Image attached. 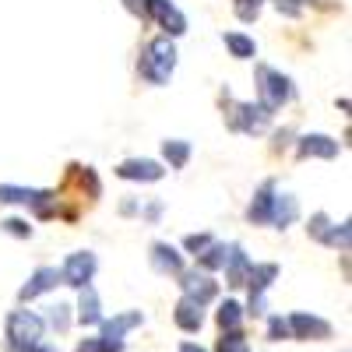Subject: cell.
Segmentation results:
<instances>
[{
    "mask_svg": "<svg viewBox=\"0 0 352 352\" xmlns=\"http://www.w3.org/2000/svg\"><path fill=\"white\" fill-rule=\"evenodd\" d=\"M4 335H8V349L11 352H32L46 342V324L43 317L32 314V310H11L8 314V324H4Z\"/></svg>",
    "mask_w": 352,
    "mask_h": 352,
    "instance_id": "obj_1",
    "label": "cell"
},
{
    "mask_svg": "<svg viewBox=\"0 0 352 352\" xmlns=\"http://www.w3.org/2000/svg\"><path fill=\"white\" fill-rule=\"evenodd\" d=\"M138 71H141V78L148 85H166L173 78V71H176V43L166 39V36L152 39L148 46L141 50Z\"/></svg>",
    "mask_w": 352,
    "mask_h": 352,
    "instance_id": "obj_2",
    "label": "cell"
},
{
    "mask_svg": "<svg viewBox=\"0 0 352 352\" xmlns=\"http://www.w3.org/2000/svg\"><path fill=\"white\" fill-rule=\"evenodd\" d=\"M254 78H257V96H261V106L275 113L282 106H289L292 99H296V85H292L289 74L268 67V64H257L254 67Z\"/></svg>",
    "mask_w": 352,
    "mask_h": 352,
    "instance_id": "obj_3",
    "label": "cell"
},
{
    "mask_svg": "<svg viewBox=\"0 0 352 352\" xmlns=\"http://www.w3.org/2000/svg\"><path fill=\"white\" fill-rule=\"evenodd\" d=\"M222 109H226V124L236 134H264L272 127V113L261 102H232L229 92H222Z\"/></svg>",
    "mask_w": 352,
    "mask_h": 352,
    "instance_id": "obj_4",
    "label": "cell"
},
{
    "mask_svg": "<svg viewBox=\"0 0 352 352\" xmlns=\"http://www.w3.org/2000/svg\"><path fill=\"white\" fill-rule=\"evenodd\" d=\"M0 204H25L39 219H53L60 212V194L56 190H36V187H18V184H0Z\"/></svg>",
    "mask_w": 352,
    "mask_h": 352,
    "instance_id": "obj_5",
    "label": "cell"
},
{
    "mask_svg": "<svg viewBox=\"0 0 352 352\" xmlns=\"http://www.w3.org/2000/svg\"><path fill=\"white\" fill-rule=\"evenodd\" d=\"M275 278H278V264H272V261L250 264V275H247V285H250V307H247L243 314L261 317L264 310H268V289H272Z\"/></svg>",
    "mask_w": 352,
    "mask_h": 352,
    "instance_id": "obj_6",
    "label": "cell"
},
{
    "mask_svg": "<svg viewBox=\"0 0 352 352\" xmlns=\"http://www.w3.org/2000/svg\"><path fill=\"white\" fill-rule=\"evenodd\" d=\"M56 272H60V282L64 285L85 289V285H92V278L99 272V257L92 250H74V254H67V261Z\"/></svg>",
    "mask_w": 352,
    "mask_h": 352,
    "instance_id": "obj_7",
    "label": "cell"
},
{
    "mask_svg": "<svg viewBox=\"0 0 352 352\" xmlns=\"http://www.w3.org/2000/svg\"><path fill=\"white\" fill-rule=\"evenodd\" d=\"M289 320V335L292 338H300V342H324V338H331V324L324 317H317V314H303V310H296V314H289L285 317Z\"/></svg>",
    "mask_w": 352,
    "mask_h": 352,
    "instance_id": "obj_8",
    "label": "cell"
},
{
    "mask_svg": "<svg viewBox=\"0 0 352 352\" xmlns=\"http://www.w3.org/2000/svg\"><path fill=\"white\" fill-rule=\"evenodd\" d=\"M180 289H184V300H190V303H197V307L212 303V300L219 296V282H215L212 275L197 272V268L180 275Z\"/></svg>",
    "mask_w": 352,
    "mask_h": 352,
    "instance_id": "obj_9",
    "label": "cell"
},
{
    "mask_svg": "<svg viewBox=\"0 0 352 352\" xmlns=\"http://www.w3.org/2000/svg\"><path fill=\"white\" fill-rule=\"evenodd\" d=\"M148 18L159 21L166 39H176V36L187 32V18L180 14V8H176L173 0H148Z\"/></svg>",
    "mask_w": 352,
    "mask_h": 352,
    "instance_id": "obj_10",
    "label": "cell"
},
{
    "mask_svg": "<svg viewBox=\"0 0 352 352\" xmlns=\"http://www.w3.org/2000/svg\"><path fill=\"white\" fill-rule=\"evenodd\" d=\"M116 176H120V180H138V184H155L166 176V169L155 159H124L116 166Z\"/></svg>",
    "mask_w": 352,
    "mask_h": 352,
    "instance_id": "obj_11",
    "label": "cell"
},
{
    "mask_svg": "<svg viewBox=\"0 0 352 352\" xmlns=\"http://www.w3.org/2000/svg\"><path fill=\"white\" fill-rule=\"evenodd\" d=\"M148 261H152V268L159 275H176V278L184 275V254L176 250L173 243H166V240H155L148 247Z\"/></svg>",
    "mask_w": 352,
    "mask_h": 352,
    "instance_id": "obj_12",
    "label": "cell"
},
{
    "mask_svg": "<svg viewBox=\"0 0 352 352\" xmlns=\"http://www.w3.org/2000/svg\"><path fill=\"white\" fill-rule=\"evenodd\" d=\"M250 257H247V250L240 247V243H229V250H226V282L232 285V289H240V285H247V275H250Z\"/></svg>",
    "mask_w": 352,
    "mask_h": 352,
    "instance_id": "obj_13",
    "label": "cell"
},
{
    "mask_svg": "<svg viewBox=\"0 0 352 352\" xmlns=\"http://www.w3.org/2000/svg\"><path fill=\"white\" fill-rule=\"evenodd\" d=\"M56 285H60V272H56V268H36L32 275H28V282L21 285L18 300H21V303H32L36 296H43V292H50V289H56Z\"/></svg>",
    "mask_w": 352,
    "mask_h": 352,
    "instance_id": "obj_14",
    "label": "cell"
},
{
    "mask_svg": "<svg viewBox=\"0 0 352 352\" xmlns=\"http://www.w3.org/2000/svg\"><path fill=\"white\" fill-rule=\"evenodd\" d=\"M296 152H300V159H335L338 141L328 138V134H303L296 141Z\"/></svg>",
    "mask_w": 352,
    "mask_h": 352,
    "instance_id": "obj_15",
    "label": "cell"
},
{
    "mask_svg": "<svg viewBox=\"0 0 352 352\" xmlns=\"http://www.w3.org/2000/svg\"><path fill=\"white\" fill-rule=\"evenodd\" d=\"M275 194H278V190H275V180H264V184L257 187V194H254V201H250V208H247V219H250L254 226H268Z\"/></svg>",
    "mask_w": 352,
    "mask_h": 352,
    "instance_id": "obj_16",
    "label": "cell"
},
{
    "mask_svg": "<svg viewBox=\"0 0 352 352\" xmlns=\"http://www.w3.org/2000/svg\"><path fill=\"white\" fill-rule=\"evenodd\" d=\"M78 320L85 328H99L102 324V303H99V292L92 285H85L81 289V296H78Z\"/></svg>",
    "mask_w": 352,
    "mask_h": 352,
    "instance_id": "obj_17",
    "label": "cell"
},
{
    "mask_svg": "<svg viewBox=\"0 0 352 352\" xmlns=\"http://www.w3.org/2000/svg\"><path fill=\"white\" fill-rule=\"evenodd\" d=\"M138 324H144V314L141 310H127V314H116L113 320H102V338H109V342H124V335L131 331V328H138Z\"/></svg>",
    "mask_w": 352,
    "mask_h": 352,
    "instance_id": "obj_18",
    "label": "cell"
},
{
    "mask_svg": "<svg viewBox=\"0 0 352 352\" xmlns=\"http://www.w3.org/2000/svg\"><path fill=\"white\" fill-rule=\"evenodd\" d=\"M296 219H300V201L292 197V194H275V204H272V219H268V226H275V229H289Z\"/></svg>",
    "mask_w": 352,
    "mask_h": 352,
    "instance_id": "obj_19",
    "label": "cell"
},
{
    "mask_svg": "<svg viewBox=\"0 0 352 352\" xmlns=\"http://www.w3.org/2000/svg\"><path fill=\"white\" fill-rule=\"evenodd\" d=\"M173 320H176V328H180V331L194 335L204 324V307H197L190 300H180V303H176V310H173Z\"/></svg>",
    "mask_w": 352,
    "mask_h": 352,
    "instance_id": "obj_20",
    "label": "cell"
},
{
    "mask_svg": "<svg viewBox=\"0 0 352 352\" xmlns=\"http://www.w3.org/2000/svg\"><path fill=\"white\" fill-rule=\"evenodd\" d=\"M162 159L169 162V169H184L190 162V141H184V138L162 141Z\"/></svg>",
    "mask_w": 352,
    "mask_h": 352,
    "instance_id": "obj_21",
    "label": "cell"
},
{
    "mask_svg": "<svg viewBox=\"0 0 352 352\" xmlns=\"http://www.w3.org/2000/svg\"><path fill=\"white\" fill-rule=\"evenodd\" d=\"M222 43H226V50L236 56V60H254L257 56V43L250 36H243V32H226Z\"/></svg>",
    "mask_w": 352,
    "mask_h": 352,
    "instance_id": "obj_22",
    "label": "cell"
},
{
    "mask_svg": "<svg viewBox=\"0 0 352 352\" xmlns=\"http://www.w3.org/2000/svg\"><path fill=\"white\" fill-rule=\"evenodd\" d=\"M215 320H219L222 331H240V324H243V307H240L236 300H226V303L219 307Z\"/></svg>",
    "mask_w": 352,
    "mask_h": 352,
    "instance_id": "obj_23",
    "label": "cell"
},
{
    "mask_svg": "<svg viewBox=\"0 0 352 352\" xmlns=\"http://www.w3.org/2000/svg\"><path fill=\"white\" fill-rule=\"evenodd\" d=\"M43 324H50L53 331H67L71 328V307L67 303H53V307H46V317H43Z\"/></svg>",
    "mask_w": 352,
    "mask_h": 352,
    "instance_id": "obj_24",
    "label": "cell"
},
{
    "mask_svg": "<svg viewBox=\"0 0 352 352\" xmlns=\"http://www.w3.org/2000/svg\"><path fill=\"white\" fill-rule=\"evenodd\" d=\"M124 349H127V342H109V338L96 335V338H81L74 352H124Z\"/></svg>",
    "mask_w": 352,
    "mask_h": 352,
    "instance_id": "obj_25",
    "label": "cell"
},
{
    "mask_svg": "<svg viewBox=\"0 0 352 352\" xmlns=\"http://www.w3.org/2000/svg\"><path fill=\"white\" fill-rule=\"evenodd\" d=\"M349 240H352V229H349V222H342V226H335V222H331V229L324 232V240H320V243L338 247L342 254H349Z\"/></svg>",
    "mask_w": 352,
    "mask_h": 352,
    "instance_id": "obj_26",
    "label": "cell"
},
{
    "mask_svg": "<svg viewBox=\"0 0 352 352\" xmlns=\"http://www.w3.org/2000/svg\"><path fill=\"white\" fill-rule=\"evenodd\" d=\"M226 250H229V243H212L208 250L197 257V264H201L204 272H215V268H222V264H226Z\"/></svg>",
    "mask_w": 352,
    "mask_h": 352,
    "instance_id": "obj_27",
    "label": "cell"
},
{
    "mask_svg": "<svg viewBox=\"0 0 352 352\" xmlns=\"http://www.w3.org/2000/svg\"><path fill=\"white\" fill-rule=\"evenodd\" d=\"M215 352H250L247 335H243V331H222V338H219Z\"/></svg>",
    "mask_w": 352,
    "mask_h": 352,
    "instance_id": "obj_28",
    "label": "cell"
},
{
    "mask_svg": "<svg viewBox=\"0 0 352 352\" xmlns=\"http://www.w3.org/2000/svg\"><path fill=\"white\" fill-rule=\"evenodd\" d=\"M232 11H236V18H240L243 25H250V21H257V14L264 11V0H232Z\"/></svg>",
    "mask_w": 352,
    "mask_h": 352,
    "instance_id": "obj_29",
    "label": "cell"
},
{
    "mask_svg": "<svg viewBox=\"0 0 352 352\" xmlns=\"http://www.w3.org/2000/svg\"><path fill=\"white\" fill-rule=\"evenodd\" d=\"M212 243H215V240L208 236V232H190V236L184 240V250H187V254H194V257H201V254L208 250Z\"/></svg>",
    "mask_w": 352,
    "mask_h": 352,
    "instance_id": "obj_30",
    "label": "cell"
},
{
    "mask_svg": "<svg viewBox=\"0 0 352 352\" xmlns=\"http://www.w3.org/2000/svg\"><path fill=\"white\" fill-rule=\"evenodd\" d=\"M0 229H4L8 236H18V240H28V236H32V226H28L25 219H4V222H0Z\"/></svg>",
    "mask_w": 352,
    "mask_h": 352,
    "instance_id": "obj_31",
    "label": "cell"
},
{
    "mask_svg": "<svg viewBox=\"0 0 352 352\" xmlns=\"http://www.w3.org/2000/svg\"><path fill=\"white\" fill-rule=\"evenodd\" d=\"M268 338H272V342H285V338H292V335H289V320H285L282 314L268 317Z\"/></svg>",
    "mask_w": 352,
    "mask_h": 352,
    "instance_id": "obj_32",
    "label": "cell"
},
{
    "mask_svg": "<svg viewBox=\"0 0 352 352\" xmlns=\"http://www.w3.org/2000/svg\"><path fill=\"white\" fill-rule=\"evenodd\" d=\"M331 229V219L324 215V212H317L314 219H310V226H307V232H310V236L314 240H324V232Z\"/></svg>",
    "mask_w": 352,
    "mask_h": 352,
    "instance_id": "obj_33",
    "label": "cell"
},
{
    "mask_svg": "<svg viewBox=\"0 0 352 352\" xmlns=\"http://www.w3.org/2000/svg\"><path fill=\"white\" fill-rule=\"evenodd\" d=\"M275 8H278V14H285V18H300V14H303V0H275Z\"/></svg>",
    "mask_w": 352,
    "mask_h": 352,
    "instance_id": "obj_34",
    "label": "cell"
},
{
    "mask_svg": "<svg viewBox=\"0 0 352 352\" xmlns=\"http://www.w3.org/2000/svg\"><path fill=\"white\" fill-rule=\"evenodd\" d=\"M124 8H127L134 18H141V21L148 18V0H124Z\"/></svg>",
    "mask_w": 352,
    "mask_h": 352,
    "instance_id": "obj_35",
    "label": "cell"
},
{
    "mask_svg": "<svg viewBox=\"0 0 352 352\" xmlns=\"http://www.w3.org/2000/svg\"><path fill=\"white\" fill-rule=\"evenodd\" d=\"M141 215H144V222H159V215H162V201H148L141 208Z\"/></svg>",
    "mask_w": 352,
    "mask_h": 352,
    "instance_id": "obj_36",
    "label": "cell"
},
{
    "mask_svg": "<svg viewBox=\"0 0 352 352\" xmlns=\"http://www.w3.org/2000/svg\"><path fill=\"white\" fill-rule=\"evenodd\" d=\"M120 212H124V215H138V212H141V204L131 197V201H124V204H120Z\"/></svg>",
    "mask_w": 352,
    "mask_h": 352,
    "instance_id": "obj_37",
    "label": "cell"
},
{
    "mask_svg": "<svg viewBox=\"0 0 352 352\" xmlns=\"http://www.w3.org/2000/svg\"><path fill=\"white\" fill-rule=\"evenodd\" d=\"M180 352H208V349H201V345H194V342H184Z\"/></svg>",
    "mask_w": 352,
    "mask_h": 352,
    "instance_id": "obj_38",
    "label": "cell"
},
{
    "mask_svg": "<svg viewBox=\"0 0 352 352\" xmlns=\"http://www.w3.org/2000/svg\"><path fill=\"white\" fill-rule=\"evenodd\" d=\"M32 352H60V349H53V345H46V342H43V345H39V349H32Z\"/></svg>",
    "mask_w": 352,
    "mask_h": 352,
    "instance_id": "obj_39",
    "label": "cell"
}]
</instances>
